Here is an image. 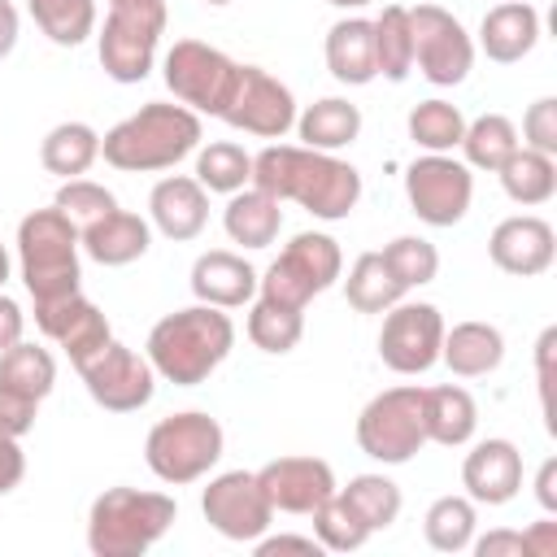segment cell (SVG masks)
Listing matches in <instances>:
<instances>
[{"mask_svg":"<svg viewBox=\"0 0 557 557\" xmlns=\"http://www.w3.org/2000/svg\"><path fill=\"white\" fill-rule=\"evenodd\" d=\"M252 187L274 200H296L322 222H344L361 200V174L335 152L305 144H270L252 157Z\"/></svg>","mask_w":557,"mask_h":557,"instance_id":"obj_1","label":"cell"},{"mask_svg":"<svg viewBox=\"0 0 557 557\" xmlns=\"http://www.w3.org/2000/svg\"><path fill=\"white\" fill-rule=\"evenodd\" d=\"M235 348V322L218 305H187L165 313L144 344V357L152 361L157 379L174 387H200Z\"/></svg>","mask_w":557,"mask_h":557,"instance_id":"obj_2","label":"cell"},{"mask_svg":"<svg viewBox=\"0 0 557 557\" xmlns=\"http://www.w3.org/2000/svg\"><path fill=\"white\" fill-rule=\"evenodd\" d=\"M200 139H205L200 113H191L187 104L148 100L100 135V157L122 174H152L191 157Z\"/></svg>","mask_w":557,"mask_h":557,"instance_id":"obj_3","label":"cell"},{"mask_svg":"<svg viewBox=\"0 0 557 557\" xmlns=\"http://www.w3.org/2000/svg\"><path fill=\"white\" fill-rule=\"evenodd\" d=\"M178 518L174 496L109 487L87 509V548L96 557H144Z\"/></svg>","mask_w":557,"mask_h":557,"instance_id":"obj_4","label":"cell"},{"mask_svg":"<svg viewBox=\"0 0 557 557\" xmlns=\"http://www.w3.org/2000/svg\"><path fill=\"white\" fill-rule=\"evenodd\" d=\"M17 265H22V283L35 305L78 292V283H83L78 231L57 205L30 209L17 222Z\"/></svg>","mask_w":557,"mask_h":557,"instance_id":"obj_5","label":"cell"},{"mask_svg":"<svg viewBox=\"0 0 557 557\" xmlns=\"http://www.w3.org/2000/svg\"><path fill=\"white\" fill-rule=\"evenodd\" d=\"M222 444H226V435H222L218 418H209V413H200V409H183V413L161 418V422L148 431V440H144V461H148V470H152L161 483L183 487V483L205 479V474L218 466Z\"/></svg>","mask_w":557,"mask_h":557,"instance_id":"obj_6","label":"cell"},{"mask_svg":"<svg viewBox=\"0 0 557 557\" xmlns=\"http://www.w3.org/2000/svg\"><path fill=\"white\" fill-rule=\"evenodd\" d=\"M344 274V252L331 235L322 231H300L274 261L270 270L257 278V292L274 305L287 309H305L313 296H322L326 287H335Z\"/></svg>","mask_w":557,"mask_h":557,"instance_id":"obj_7","label":"cell"},{"mask_svg":"<svg viewBox=\"0 0 557 557\" xmlns=\"http://www.w3.org/2000/svg\"><path fill=\"white\" fill-rule=\"evenodd\" d=\"M426 444V426H422V387L400 383L379 392L374 400H366V409L357 413V448L383 466H405L413 461V453Z\"/></svg>","mask_w":557,"mask_h":557,"instance_id":"obj_8","label":"cell"},{"mask_svg":"<svg viewBox=\"0 0 557 557\" xmlns=\"http://www.w3.org/2000/svg\"><path fill=\"white\" fill-rule=\"evenodd\" d=\"M239 61H231L222 48L205 44V39H174V48L161 61V78L174 91L178 104H187L191 113H222L231 83H235Z\"/></svg>","mask_w":557,"mask_h":557,"instance_id":"obj_9","label":"cell"},{"mask_svg":"<svg viewBox=\"0 0 557 557\" xmlns=\"http://www.w3.org/2000/svg\"><path fill=\"white\" fill-rule=\"evenodd\" d=\"M413 35V65L435 87H457L474 70V39L444 4H413L409 9Z\"/></svg>","mask_w":557,"mask_h":557,"instance_id":"obj_10","label":"cell"},{"mask_svg":"<svg viewBox=\"0 0 557 557\" xmlns=\"http://www.w3.org/2000/svg\"><path fill=\"white\" fill-rule=\"evenodd\" d=\"M226 126L257 135V139H283L296 126V96L287 83H278L270 70L261 65H239L231 96L218 113Z\"/></svg>","mask_w":557,"mask_h":557,"instance_id":"obj_11","label":"cell"},{"mask_svg":"<svg viewBox=\"0 0 557 557\" xmlns=\"http://www.w3.org/2000/svg\"><path fill=\"white\" fill-rule=\"evenodd\" d=\"M405 196L418 222L426 226H457L474 200V174L466 161L448 152H426L405 170Z\"/></svg>","mask_w":557,"mask_h":557,"instance_id":"obj_12","label":"cell"},{"mask_svg":"<svg viewBox=\"0 0 557 557\" xmlns=\"http://www.w3.org/2000/svg\"><path fill=\"white\" fill-rule=\"evenodd\" d=\"M74 370L83 374L87 396H91L100 409H109V413H135V409H144V405L152 400V392H157V370H152V361L139 357L135 348L117 344V339H109L100 352H91V357H87L83 366H74Z\"/></svg>","mask_w":557,"mask_h":557,"instance_id":"obj_13","label":"cell"},{"mask_svg":"<svg viewBox=\"0 0 557 557\" xmlns=\"http://www.w3.org/2000/svg\"><path fill=\"white\" fill-rule=\"evenodd\" d=\"M200 513L205 522L222 535V540H235V544H252L270 531L274 522V509L257 483V470H226V474H213L209 487L200 492Z\"/></svg>","mask_w":557,"mask_h":557,"instance_id":"obj_14","label":"cell"},{"mask_svg":"<svg viewBox=\"0 0 557 557\" xmlns=\"http://www.w3.org/2000/svg\"><path fill=\"white\" fill-rule=\"evenodd\" d=\"M444 344V318L426 300H396L383 313L379 331V357L396 374H426L440 361Z\"/></svg>","mask_w":557,"mask_h":557,"instance_id":"obj_15","label":"cell"},{"mask_svg":"<svg viewBox=\"0 0 557 557\" xmlns=\"http://www.w3.org/2000/svg\"><path fill=\"white\" fill-rule=\"evenodd\" d=\"M257 483L274 513H313L339 487L322 457H274L257 470Z\"/></svg>","mask_w":557,"mask_h":557,"instance_id":"obj_16","label":"cell"},{"mask_svg":"<svg viewBox=\"0 0 557 557\" xmlns=\"http://www.w3.org/2000/svg\"><path fill=\"white\" fill-rule=\"evenodd\" d=\"M35 326H39L74 366H83L91 352H100V348L113 339L109 318H104L100 305H91L83 292L61 296V300H39V305H35Z\"/></svg>","mask_w":557,"mask_h":557,"instance_id":"obj_17","label":"cell"},{"mask_svg":"<svg viewBox=\"0 0 557 557\" xmlns=\"http://www.w3.org/2000/svg\"><path fill=\"white\" fill-rule=\"evenodd\" d=\"M487 257L496 270H505L513 278H535L557 257V231L535 213L505 218V222H496V231L487 239Z\"/></svg>","mask_w":557,"mask_h":557,"instance_id":"obj_18","label":"cell"},{"mask_svg":"<svg viewBox=\"0 0 557 557\" xmlns=\"http://www.w3.org/2000/svg\"><path fill=\"white\" fill-rule=\"evenodd\" d=\"M461 487L474 505H509L522 492V453L513 440H479L461 461Z\"/></svg>","mask_w":557,"mask_h":557,"instance_id":"obj_19","label":"cell"},{"mask_svg":"<svg viewBox=\"0 0 557 557\" xmlns=\"http://www.w3.org/2000/svg\"><path fill=\"white\" fill-rule=\"evenodd\" d=\"M148 218L152 226L174 239V244H187L205 231L209 222V191L191 178V174H165L152 191H148Z\"/></svg>","mask_w":557,"mask_h":557,"instance_id":"obj_20","label":"cell"},{"mask_svg":"<svg viewBox=\"0 0 557 557\" xmlns=\"http://www.w3.org/2000/svg\"><path fill=\"white\" fill-rule=\"evenodd\" d=\"M157 44L161 35L148 30V26H135V22H122V17H104L100 35H96V52H100V65L113 83H144L152 61H157Z\"/></svg>","mask_w":557,"mask_h":557,"instance_id":"obj_21","label":"cell"},{"mask_svg":"<svg viewBox=\"0 0 557 557\" xmlns=\"http://www.w3.org/2000/svg\"><path fill=\"white\" fill-rule=\"evenodd\" d=\"M257 270L226 248H209L196 257L191 265V292L200 305H218V309H239L257 296Z\"/></svg>","mask_w":557,"mask_h":557,"instance_id":"obj_22","label":"cell"},{"mask_svg":"<svg viewBox=\"0 0 557 557\" xmlns=\"http://www.w3.org/2000/svg\"><path fill=\"white\" fill-rule=\"evenodd\" d=\"M78 248L96 265H131L152 248V222L131 209H113L87 231H78Z\"/></svg>","mask_w":557,"mask_h":557,"instance_id":"obj_23","label":"cell"},{"mask_svg":"<svg viewBox=\"0 0 557 557\" xmlns=\"http://www.w3.org/2000/svg\"><path fill=\"white\" fill-rule=\"evenodd\" d=\"M535 44H540V13L527 0H505V4L487 9L479 22V48L496 65L522 61Z\"/></svg>","mask_w":557,"mask_h":557,"instance_id":"obj_24","label":"cell"},{"mask_svg":"<svg viewBox=\"0 0 557 557\" xmlns=\"http://www.w3.org/2000/svg\"><path fill=\"white\" fill-rule=\"evenodd\" d=\"M440 361L457 374V379H483L505 361V335L492 322H457L453 331L444 326V344H440Z\"/></svg>","mask_w":557,"mask_h":557,"instance_id":"obj_25","label":"cell"},{"mask_svg":"<svg viewBox=\"0 0 557 557\" xmlns=\"http://www.w3.org/2000/svg\"><path fill=\"white\" fill-rule=\"evenodd\" d=\"M422 426H426V444H444V448H461L474 440L479 426V405L466 387L444 383V387H422Z\"/></svg>","mask_w":557,"mask_h":557,"instance_id":"obj_26","label":"cell"},{"mask_svg":"<svg viewBox=\"0 0 557 557\" xmlns=\"http://www.w3.org/2000/svg\"><path fill=\"white\" fill-rule=\"evenodd\" d=\"M326 70L335 74V83H348V87H366L379 78L370 17H339L326 30Z\"/></svg>","mask_w":557,"mask_h":557,"instance_id":"obj_27","label":"cell"},{"mask_svg":"<svg viewBox=\"0 0 557 557\" xmlns=\"http://www.w3.org/2000/svg\"><path fill=\"white\" fill-rule=\"evenodd\" d=\"M222 226L231 235V244H244V248H270L283 231V200H274L270 191L261 187H239L226 209H222Z\"/></svg>","mask_w":557,"mask_h":557,"instance_id":"obj_28","label":"cell"},{"mask_svg":"<svg viewBox=\"0 0 557 557\" xmlns=\"http://www.w3.org/2000/svg\"><path fill=\"white\" fill-rule=\"evenodd\" d=\"M296 135L305 148L339 152L361 135V109L344 96H322L305 113H296Z\"/></svg>","mask_w":557,"mask_h":557,"instance_id":"obj_29","label":"cell"},{"mask_svg":"<svg viewBox=\"0 0 557 557\" xmlns=\"http://www.w3.org/2000/svg\"><path fill=\"white\" fill-rule=\"evenodd\" d=\"M39 161L57 178H83L100 161V135L87 122H61V126H52L44 135Z\"/></svg>","mask_w":557,"mask_h":557,"instance_id":"obj_30","label":"cell"},{"mask_svg":"<svg viewBox=\"0 0 557 557\" xmlns=\"http://www.w3.org/2000/svg\"><path fill=\"white\" fill-rule=\"evenodd\" d=\"M344 296H348V305L357 313H387L396 300H405V283L392 274V265L383 261V252H361L348 265Z\"/></svg>","mask_w":557,"mask_h":557,"instance_id":"obj_31","label":"cell"},{"mask_svg":"<svg viewBox=\"0 0 557 557\" xmlns=\"http://www.w3.org/2000/svg\"><path fill=\"white\" fill-rule=\"evenodd\" d=\"M457 148L466 152V165H470V170H487V174H496L522 144H518V126H513L505 113H483V117L466 122Z\"/></svg>","mask_w":557,"mask_h":557,"instance_id":"obj_32","label":"cell"},{"mask_svg":"<svg viewBox=\"0 0 557 557\" xmlns=\"http://www.w3.org/2000/svg\"><path fill=\"white\" fill-rule=\"evenodd\" d=\"M496 174L513 205H548L557 191V157L535 152V148H518Z\"/></svg>","mask_w":557,"mask_h":557,"instance_id":"obj_33","label":"cell"},{"mask_svg":"<svg viewBox=\"0 0 557 557\" xmlns=\"http://www.w3.org/2000/svg\"><path fill=\"white\" fill-rule=\"evenodd\" d=\"M370 26H374V65H379V74L392 78V83H405L413 74L409 9L405 4H383V13Z\"/></svg>","mask_w":557,"mask_h":557,"instance_id":"obj_34","label":"cell"},{"mask_svg":"<svg viewBox=\"0 0 557 557\" xmlns=\"http://www.w3.org/2000/svg\"><path fill=\"white\" fill-rule=\"evenodd\" d=\"M52 383H57V361H52L48 348L17 339L13 348L0 352V387L22 392L30 400H44L52 392Z\"/></svg>","mask_w":557,"mask_h":557,"instance_id":"obj_35","label":"cell"},{"mask_svg":"<svg viewBox=\"0 0 557 557\" xmlns=\"http://www.w3.org/2000/svg\"><path fill=\"white\" fill-rule=\"evenodd\" d=\"M26 9L57 48H78L96 35V0H26Z\"/></svg>","mask_w":557,"mask_h":557,"instance_id":"obj_36","label":"cell"},{"mask_svg":"<svg viewBox=\"0 0 557 557\" xmlns=\"http://www.w3.org/2000/svg\"><path fill=\"white\" fill-rule=\"evenodd\" d=\"M205 191H218V196H235L239 187L252 183V152H244L239 144L231 139H218V144H205L196 152V174H191Z\"/></svg>","mask_w":557,"mask_h":557,"instance_id":"obj_37","label":"cell"},{"mask_svg":"<svg viewBox=\"0 0 557 557\" xmlns=\"http://www.w3.org/2000/svg\"><path fill=\"white\" fill-rule=\"evenodd\" d=\"M474 527H479V513L470 496H440L422 518V535L435 553H466L474 540Z\"/></svg>","mask_w":557,"mask_h":557,"instance_id":"obj_38","label":"cell"},{"mask_svg":"<svg viewBox=\"0 0 557 557\" xmlns=\"http://www.w3.org/2000/svg\"><path fill=\"white\" fill-rule=\"evenodd\" d=\"M300 335H305V309H287V305H274L265 296L252 300V309H248V339L261 352L283 357V352H292L300 344Z\"/></svg>","mask_w":557,"mask_h":557,"instance_id":"obj_39","label":"cell"},{"mask_svg":"<svg viewBox=\"0 0 557 557\" xmlns=\"http://www.w3.org/2000/svg\"><path fill=\"white\" fill-rule=\"evenodd\" d=\"M405 126H409V139H413L418 148H426V152H453V148L461 144L466 117H461V109L448 104V100H422V104L409 109Z\"/></svg>","mask_w":557,"mask_h":557,"instance_id":"obj_40","label":"cell"},{"mask_svg":"<svg viewBox=\"0 0 557 557\" xmlns=\"http://www.w3.org/2000/svg\"><path fill=\"white\" fill-rule=\"evenodd\" d=\"M339 496L357 509V518L370 531H387L400 518V505H405L400 487L387 474H357V479H348V487H339Z\"/></svg>","mask_w":557,"mask_h":557,"instance_id":"obj_41","label":"cell"},{"mask_svg":"<svg viewBox=\"0 0 557 557\" xmlns=\"http://www.w3.org/2000/svg\"><path fill=\"white\" fill-rule=\"evenodd\" d=\"M313 535H318V544L326 548V553H357L374 531L357 518V509L339 496V487H335V496L331 500H322L313 513Z\"/></svg>","mask_w":557,"mask_h":557,"instance_id":"obj_42","label":"cell"},{"mask_svg":"<svg viewBox=\"0 0 557 557\" xmlns=\"http://www.w3.org/2000/svg\"><path fill=\"white\" fill-rule=\"evenodd\" d=\"M52 205L74 222V231H87L91 222H100L104 213L117 209V196L104 183H91V178H61Z\"/></svg>","mask_w":557,"mask_h":557,"instance_id":"obj_43","label":"cell"},{"mask_svg":"<svg viewBox=\"0 0 557 557\" xmlns=\"http://www.w3.org/2000/svg\"><path fill=\"white\" fill-rule=\"evenodd\" d=\"M383 261H387L392 274L405 283V292H413V287H422V283H431V278L440 274V252H435V244L422 239V235H396V239L383 248Z\"/></svg>","mask_w":557,"mask_h":557,"instance_id":"obj_44","label":"cell"},{"mask_svg":"<svg viewBox=\"0 0 557 557\" xmlns=\"http://www.w3.org/2000/svg\"><path fill=\"white\" fill-rule=\"evenodd\" d=\"M522 148H535V152H548L557 157V100L553 96H540L527 113H522Z\"/></svg>","mask_w":557,"mask_h":557,"instance_id":"obj_45","label":"cell"},{"mask_svg":"<svg viewBox=\"0 0 557 557\" xmlns=\"http://www.w3.org/2000/svg\"><path fill=\"white\" fill-rule=\"evenodd\" d=\"M553 352H557V326H544L535 339V379H540V405L553 431Z\"/></svg>","mask_w":557,"mask_h":557,"instance_id":"obj_46","label":"cell"},{"mask_svg":"<svg viewBox=\"0 0 557 557\" xmlns=\"http://www.w3.org/2000/svg\"><path fill=\"white\" fill-rule=\"evenodd\" d=\"M35 413H39V400H30V396H22V392H9V387H0V431H9V435H26L30 426H35Z\"/></svg>","mask_w":557,"mask_h":557,"instance_id":"obj_47","label":"cell"},{"mask_svg":"<svg viewBox=\"0 0 557 557\" xmlns=\"http://www.w3.org/2000/svg\"><path fill=\"white\" fill-rule=\"evenodd\" d=\"M109 13L122 17V22H135V26H148L157 35H165V0H109Z\"/></svg>","mask_w":557,"mask_h":557,"instance_id":"obj_48","label":"cell"},{"mask_svg":"<svg viewBox=\"0 0 557 557\" xmlns=\"http://www.w3.org/2000/svg\"><path fill=\"white\" fill-rule=\"evenodd\" d=\"M470 548H474V557H527L522 531H509V527H496L487 535H474Z\"/></svg>","mask_w":557,"mask_h":557,"instance_id":"obj_49","label":"cell"},{"mask_svg":"<svg viewBox=\"0 0 557 557\" xmlns=\"http://www.w3.org/2000/svg\"><path fill=\"white\" fill-rule=\"evenodd\" d=\"M26 474V453L17 444V435L0 431V496H9Z\"/></svg>","mask_w":557,"mask_h":557,"instance_id":"obj_50","label":"cell"},{"mask_svg":"<svg viewBox=\"0 0 557 557\" xmlns=\"http://www.w3.org/2000/svg\"><path fill=\"white\" fill-rule=\"evenodd\" d=\"M252 548H257V557H274V553H305V557H318V553H326V548L318 544V535H261V540H252Z\"/></svg>","mask_w":557,"mask_h":557,"instance_id":"obj_51","label":"cell"},{"mask_svg":"<svg viewBox=\"0 0 557 557\" xmlns=\"http://www.w3.org/2000/svg\"><path fill=\"white\" fill-rule=\"evenodd\" d=\"M522 544H527V557H557V518H540L522 531Z\"/></svg>","mask_w":557,"mask_h":557,"instance_id":"obj_52","label":"cell"},{"mask_svg":"<svg viewBox=\"0 0 557 557\" xmlns=\"http://www.w3.org/2000/svg\"><path fill=\"white\" fill-rule=\"evenodd\" d=\"M22 335H26V313H22V305H17L13 296H4V287H0V352L13 348Z\"/></svg>","mask_w":557,"mask_h":557,"instance_id":"obj_53","label":"cell"},{"mask_svg":"<svg viewBox=\"0 0 557 557\" xmlns=\"http://www.w3.org/2000/svg\"><path fill=\"white\" fill-rule=\"evenodd\" d=\"M535 500L544 505V513H557V457H544V461H540V474H535Z\"/></svg>","mask_w":557,"mask_h":557,"instance_id":"obj_54","label":"cell"},{"mask_svg":"<svg viewBox=\"0 0 557 557\" xmlns=\"http://www.w3.org/2000/svg\"><path fill=\"white\" fill-rule=\"evenodd\" d=\"M17 30H22V22H17V9L9 4V0H0V61L17 48Z\"/></svg>","mask_w":557,"mask_h":557,"instance_id":"obj_55","label":"cell"},{"mask_svg":"<svg viewBox=\"0 0 557 557\" xmlns=\"http://www.w3.org/2000/svg\"><path fill=\"white\" fill-rule=\"evenodd\" d=\"M4 283H9V248L0 244V287H4Z\"/></svg>","mask_w":557,"mask_h":557,"instance_id":"obj_56","label":"cell"},{"mask_svg":"<svg viewBox=\"0 0 557 557\" xmlns=\"http://www.w3.org/2000/svg\"><path fill=\"white\" fill-rule=\"evenodd\" d=\"M326 4H335V9H361V4H374V0H326Z\"/></svg>","mask_w":557,"mask_h":557,"instance_id":"obj_57","label":"cell"},{"mask_svg":"<svg viewBox=\"0 0 557 557\" xmlns=\"http://www.w3.org/2000/svg\"><path fill=\"white\" fill-rule=\"evenodd\" d=\"M205 4H231V0H205Z\"/></svg>","mask_w":557,"mask_h":557,"instance_id":"obj_58","label":"cell"}]
</instances>
